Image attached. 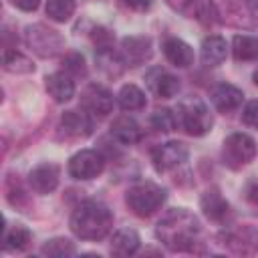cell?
Segmentation results:
<instances>
[{"label":"cell","mask_w":258,"mask_h":258,"mask_svg":"<svg viewBox=\"0 0 258 258\" xmlns=\"http://www.w3.org/2000/svg\"><path fill=\"white\" fill-rule=\"evenodd\" d=\"M165 189L159 187L157 183H151V181H143V183H137L133 187H129L127 196H125V202L129 206V210L139 216V218H149L151 214H155L163 202H165Z\"/></svg>","instance_id":"3"},{"label":"cell","mask_w":258,"mask_h":258,"mask_svg":"<svg viewBox=\"0 0 258 258\" xmlns=\"http://www.w3.org/2000/svg\"><path fill=\"white\" fill-rule=\"evenodd\" d=\"M2 67H4V71L16 73V75H20V73H32L34 71L32 60L28 56H24L22 52L12 50V48H6L4 50V54H2Z\"/></svg>","instance_id":"25"},{"label":"cell","mask_w":258,"mask_h":258,"mask_svg":"<svg viewBox=\"0 0 258 258\" xmlns=\"http://www.w3.org/2000/svg\"><path fill=\"white\" fill-rule=\"evenodd\" d=\"M246 2H248V4H250V6H252L256 12H258V0H246Z\"/></svg>","instance_id":"36"},{"label":"cell","mask_w":258,"mask_h":258,"mask_svg":"<svg viewBox=\"0 0 258 258\" xmlns=\"http://www.w3.org/2000/svg\"><path fill=\"white\" fill-rule=\"evenodd\" d=\"M62 67H64V73L71 75V77H85L87 73V67H85V58L79 54V52H71L62 58Z\"/></svg>","instance_id":"30"},{"label":"cell","mask_w":258,"mask_h":258,"mask_svg":"<svg viewBox=\"0 0 258 258\" xmlns=\"http://www.w3.org/2000/svg\"><path fill=\"white\" fill-rule=\"evenodd\" d=\"M30 242H32V234L24 226H14L4 236V248L8 252H22V250H26L30 246Z\"/></svg>","instance_id":"26"},{"label":"cell","mask_w":258,"mask_h":258,"mask_svg":"<svg viewBox=\"0 0 258 258\" xmlns=\"http://www.w3.org/2000/svg\"><path fill=\"white\" fill-rule=\"evenodd\" d=\"M177 121L194 137L206 135L212 129V123H214L212 115H210V109L198 97H189V99H183L179 103V107H177Z\"/></svg>","instance_id":"4"},{"label":"cell","mask_w":258,"mask_h":258,"mask_svg":"<svg viewBox=\"0 0 258 258\" xmlns=\"http://www.w3.org/2000/svg\"><path fill=\"white\" fill-rule=\"evenodd\" d=\"M58 129H60L67 137L79 139V137L91 135L93 123H91V117H89L87 113H83V111H67V113L60 117Z\"/></svg>","instance_id":"14"},{"label":"cell","mask_w":258,"mask_h":258,"mask_svg":"<svg viewBox=\"0 0 258 258\" xmlns=\"http://www.w3.org/2000/svg\"><path fill=\"white\" fill-rule=\"evenodd\" d=\"M175 12H179L181 16H187V18H194L200 14V6H202V0H165Z\"/></svg>","instance_id":"31"},{"label":"cell","mask_w":258,"mask_h":258,"mask_svg":"<svg viewBox=\"0 0 258 258\" xmlns=\"http://www.w3.org/2000/svg\"><path fill=\"white\" fill-rule=\"evenodd\" d=\"M200 206H202V212L206 214V218L212 220V222H222L228 216V210H230L226 198L220 194L218 187L206 189L202 200H200Z\"/></svg>","instance_id":"16"},{"label":"cell","mask_w":258,"mask_h":258,"mask_svg":"<svg viewBox=\"0 0 258 258\" xmlns=\"http://www.w3.org/2000/svg\"><path fill=\"white\" fill-rule=\"evenodd\" d=\"M200 230V220L189 210L173 208L157 222L155 236L171 252H194Z\"/></svg>","instance_id":"1"},{"label":"cell","mask_w":258,"mask_h":258,"mask_svg":"<svg viewBox=\"0 0 258 258\" xmlns=\"http://www.w3.org/2000/svg\"><path fill=\"white\" fill-rule=\"evenodd\" d=\"M75 12V0H46V16L54 22H67Z\"/></svg>","instance_id":"28"},{"label":"cell","mask_w":258,"mask_h":258,"mask_svg":"<svg viewBox=\"0 0 258 258\" xmlns=\"http://www.w3.org/2000/svg\"><path fill=\"white\" fill-rule=\"evenodd\" d=\"M187 147L179 141H167L163 145H157L151 153V161L157 173H165L175 169L177 165H181L183 161H187Z\"/></svg>","instance_id":"7"},{"label":"cell","mask_w":258,"mask_h":258,"mask_svg":"<svg viewBox=\"0 0 258 258\" xmlns=\"http://www.w3.org/2000/svg\"><path fill=\"white\" fill-rule=\"evenodd\" d=\"M222 240L236 254H254V252H258V230L252 228V226H242V228L228 230L222 236Z\"/></svg>","instance_id":"10"},{"label":"cell","mask_w":258,"mask_h":258,"mask_svg":"<svg viewBox=\"0 0 258 258\" xmlns=\"http://www.w3.org/2000/svg\"><path fill=\"white\" fill-rule=\"evenodd\" d=\"M163 54H165V58L173 67L185 69V67H189L194 62V50H191V46L185 40L175 38V36L165 38V42H163Z\"/></svg>","instance_id":"17"},{"label":"cell","mask_w":258,"mask_h":258,"mask_svg":"<svg viewBox=\"0 0 258 258\" xmlns=\"http://www.w3.org/2000/svg\"><path fill=\"white\" fill-rule=\"evenodd\" d=\"M18 10H24V12H32V10H36L38 8V4H40V0H10Z\"/></svg>","instance_id":"33"},{"label":"cell","mask_w":258,"mask_h":258,"mask_svg":"<svg viewBox=\"0 0 258 258\" xmlns=\"http://www.w3.org/2000/svg\"><path fill=\"white\" fill-rule=\"evenodd\" d=\"M139 248V234L131 228H123V230H117L111 238V254L113 256H131L135 254Z\"/></svg>","instance_id":"20"},{"label":"cell","mask_w":258,"mask_h":258,"mask_svg":"<svg viewBox=\"0 0 258 258\" xmlns=\"http://www.w3.org/2000/svg\"><path fill=\"white\" fill-rule=\"evenodd\" d=\"M95 60L101 67V71H105L109 77H119L123 73L125 60L123 56H119L117 52H113V46H99L95 52Z\"/></svg>","instance_id":"22"},{"label":"cell","mask_w":258,"mask_h":258,"mask_svg":"<svg viewBox=\"0 0 258 258\" xmlns=\"http://www.w3.org/2000/svg\"><path fill=\"white\" fill-rule=\"evenodd\" d=\"M105 167V159L95 149H81L69 161V173L75 179H93Z\"/></svg>","instance_id":"8"},{"label":"cell","mask_w":258,"mask_h":258,"mask_svg":"<svg viewBox=\"0 0 258 258\" xmlns=\"http://www.w3.org/2000/svg\"><path fill=\"white\" fill-rule=\"evenodd\" d=\"M117 101L123 111H139L145 107V93L137 85H123L117 95Z\"/></svg>","instance_id":"24"},{"label":"cell","mask_w":258,"mask_h":258,"mask_svg":"<svg viewBox=\"0 0 258 258\" xmlns=\"http://www.w3.org/2000/svg\"><path fill=\"white\" fill-rule=\"evenodd\" d=\"M252 81H254V83H256V85H258V69H256V71H254V75H252Z\"/></svg>","instance_id":"37"},{"label":"cell","mask_w":258,"mask_h":258,"mask_svg":"<svg viewBox=\"0 0 258 258\" xmlns=\"http://www.w3.org/2000/svg\"><path fill=\"white\" fill-rule=\"evenodd\" d=\"M131 8H135V10H147L151 4H153V0H125Z\"/></svg>","instance_id":"35"},{"label":"cell","mask_w":258,"mask_h":258,"mask_svg":"<svg viewBox=\"0 0 258 258\" xmlns=\"http://www.w3.org/2000/svg\"><path fill=\"white\" fill-rule=\"evenodd\" d=\"M111 135L123 145H133L141 141L143 129L133 117H117L111 125Z\"/></svg>","instance_id":"18"},{"label":"cell","mask_w":258,"mask_h":258,"mask_svg":"<svg viewBox=\"0 0 258 258\" xmlns=\"http://www.w3.org/2000/svg\"><path fill=\"white\" fill-rule=\"evenodd\" d=\"M24 42L42 58L56 56L64 48V38L56 30H52L44 24L28 26L26 32H24Z\"/></svg>","instance_id":"6"},{"label":"cell","mask_w":258,"mask_h":258,"mask_svg":"<svg viewBox=\"0 0 258 258\" xmlns=\"http://www.w3.org/2000/svg\"><path fill=\"white\" fill-rule=\"evenodd\" d=\"M149 121H151L153 129L163 131V133L173 131V129H175V125H177V117H175L169 109H155V111L151 113Z\"/></svg>","instance_id":"29"},{"label":"cell","mask_w":258,"mask_h":258,"mask_svg":"<svg viewBox=\"0 0 258 258\" xmlns=\"http://www.w3.org/2000/svg\"><path fill=\"white\" fill-rule=\"evenodd\" d=\"M121 54H123L125 64L139 67L145 60H149L153 54L151 40L147 36H125L121 40Z\"/></svg>","instance_id":"12"},{"label":"cell","mask_w":258,"mask_h":258,"mask_svg":"<svg viewBox=\"0 0 258 258\" xmlns=\"http://www.w3.org/2000/svg\"><path fill=\"white\" fill-rule=\"evenodd\" d=\"M242 121H244L248 127L258 129V99L246 103V107H244V111H242Z\"/></svg>","instance_id":"32"},{"label":"cell","mask_w":258,"mask_h":258,"mask_svg":"<svg viewBox=\"0 0 258 258\" xmlns=\"http://www.w3.org/2000/svg\"><path fill=\"white\" fill-rule=\"evenodd\" d=\"M226 52H228V46H226V40H224L222 36H208V38L202 42L200 56H202V62H204V64H208V67H218V64L224 62Z\"/></svg>","instance_id":"21"},{"label":"cell","mask_w":258,"mask_h":258,"mask_svg":"<svg viewBox=\"0 0 258 258\" xmlns=\"http://www.w3.org/2000/svg\"><path fill=\"white\" fill-rule=\"evenodd\" d=\"M232 52L236 60H258V38L250 34H236L232 40Z\"/></svg>","instance_id":"23"},{"label":"cell","mask_w":258,"mask_h":258,"mask_svg":"<svg viewBox=\"0 0 258 258\" xmlns=\"http://www.w3.org/2000/svg\"><path fill=\"white\" fill-rule=\"evenodd\" d=\"M46 83V91L48 95L56 101V103H67L73 99L75 95V81L71 79V75L67 73H52L44 79Z\"/></svg>","instance_id":"19"},{"label":"cell","mask_w":258,"mask_h":258,"mask_svg":"<svg viewBox=\"0 0 258 258\" xmlns=\"http://www.w3.org/2000/svg\"><path fill=\"white\" fill-rule=\"evenodd\" d=\"M28 183L36 194H50L58 185V165L54 163H40L28 173Z\"/></svg>","instance_id":"13"},{"label":"cell","mask_w":258,"mask_h":258,"mask_svg":"<svg viewBox=\"0 0 258 258\" xmlns=\"http://www.w3.org/2000/svg\"><path fill=\"white\" fill-rule=\"evenodd\" d=\"M256 153H258V145L246 133L228 135L224 141V147H222L224 165H228L230 169H240V167L248 165L256 157Z\"/></svg>","instance_id":"5"},{"label":"cell","mask_w":258,"mask_h":258,"mask_svg":"<svg viewBox=\"0 0 258 258\" xmlns=\"http://www.w3.org/2000/svg\"><path fill=\"white\" fill-rule=\"evenodd\" d=\"M113 228V214L111 210L95 200L83 202L75 208L71 216V230L81 240H101Z\"/></svg>","instance_id":"2"},{"label":"cell","mask_w":258,"mask_h":258,"mask_svg":"<svg viewBox=\"0 0 258 258\" xmlns=\"http://www.w3.org/2000/svg\"><path fill=\"white\" fill-rule=\"evenodd\" d=\"M40 252L44 256H50V258H64V256H73L77 252L75 244L67 238H52L48 240L46 244H42Z\"/></svg>","instance_id":"27"},{"label":"cell","mask_w":258,"mask_h":258,"mask_svg":"<svg viewBox=\"0 0 258 258\" xmlns=\"http://www.w3.org/2000/svg\"><path fill=\"white\" fill-rule=\"evenodd\" d=\"M242 99H244V93L230 83H220L212 91V103L222 113H230V111L238 109L242 105Z\"/></svg>","instance_id":"15"},{"label":"cell","mask_w":258,"mask_h":258,"mask_svg":"<svg viewBox=\"0 0 258 258\" xmlns=\"http://www.w3.org/2000/svg\"><path fill=\"white\" fill-rule=\"evenodd\" d=\"M145 83L149 87V91L155 95V97H161V99H171L177 95L179 91V79L173 77L171 73H167L165 69L161 67H153L147 71L145 75Z\"/></svg>","instance_id":"11"},{"label":"cell","mask_w":258,"mask_h":258,"mask_svg":"<svg viewBox=\"0 0 258 258\" xmlns=\"http://www.w3.org/2000/svg\"><path fill=\"white\" fill-rule=\"evenodd\" d=\"M246 198L250 202H258V179H252L248 185H246Z\"/></svg>","instance_id":"34"},{"label":"cell","mask_w":258,"mask_h":258,"mask_svg":"<svg viewBox=\"0 0 258 258\" xmlns=\"http://www.w3.org/2000/svg\"><path fill=\"white\" fill-rule=\"evenodd\" d=\"M81 107L91 115L105 117L113 111V95L101 85H89L81 93Z\"/></svg>","instance_id":"9"}]
</instances>
